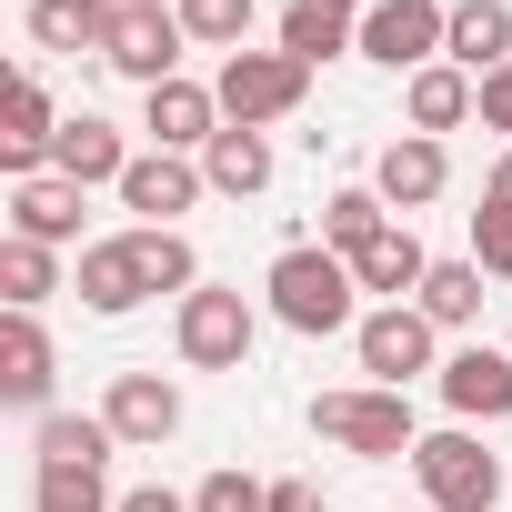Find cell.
Here are the masks:
<instances>
[{
	"instance_id": "obj_19",
	"label": "cell",
	"mask_w": 512,
	"mask_h": 512,
	"mask_svg": "<svg viewBox=\"0 0 512 512\" xmlns=\"http://www.w3.org/2000/svg\"><path fill=\"white\" fill-rule=\"evenodd\" d=\"M442 61H462L472 81H492V71L512 61V0H452V41H442Z\"/></svg>"
},
{
	"instance_id": "obj_16",
	"label": "cell",
	"mask_w": 512,
	"mask_h": 512,
	"mask_svg": "<svg viewBox=\"0 0 512 512\" xmlns=\"http://www.w3.org/2000/svg\"><path fill=\"white\" fill-rule=\"evenodd\" d=\"M81 302H91L101 322H121V312H141V302H151L131 231H111V241H81Z\"/></svg>"
},
{
	"instance_id": "obj_28",
	"label": "cell",
	"mask_w": 512,
	"mask_h": 512,
	"mask_svg": "<svg viewBox=\"0 0 512 512\" xmlns=\"http://www.w3.org/2000/svg\"><path fill=\"white\" fill-rule=\"evenodd\" d=\"M382 231H392V201H382L372 181H352V191H332V201H322V241L342 251V262H352L362 241H382Z\"/></svg>"
},
{
	"instance_id": "obj_8",
	"label": "cell",
	"mask_w": 512,
	"mask_h": 512,
	"mask_svg": "<svg viewBox=\"0 0 512 512\" xmlns=\"http://www.w3.org/2000/svg\"><path fill=\"white\" fill-rule=\"evenodd\" d=\"M352 352H362V372H372L382 392H402L412 372H442V362H432V322H422V302H382V312H362Z\"/></svg>"
},
{
	"instance_id": "obj_35",
	"label": "cell",
	"mask_w": 512,
	"mask_h": 512,
	"mask_svg": "<svg viewBox=\"0 0 512 512\" xmlns=\"http://www.w3.org/2000/svg\"><path fill=\"white\" fill-rule=\"evenodd\" d=\"M272 512H332V502H322V482L292 472V482H272Z\"/></svg>"
},
{
	"instance_id": "obj_23",
	"label": "cell",
	"mask_w": 512,
	"mask_h": 512,
	"mask_svg": "<svg viewBox=\"0 0 512 512\" xmlns=\"http://www.w3.org/2000/svg\"><path fill=\"white\" fill-rule=\"evenodd\" d=\"M282 51L322 71L332 51H362V21H352V11H332V0H292V11H282Z\"/></svg>"
},
{
	"instance_id": "obj_7",
	"label": "cell",
	"mask_w": 512,
	"mask_h": 512,
	"mask_svg": "<svg viewBox=\"0 0 512 512\" xmlns=\"http://www.w3.org/2000/svg\"><path fill=\"white\" fill-rule=\"evenodd\" d=\"M251 332H262L251 302H241V292H211V282H201V292L181 302V322H171V342H181L191 372H241V362H251Z\"/></svg>"
},
{
	"instance_id": "obj_9",
	"label": "cell",
	"mask_w": 512,
	"mask_h": 512,
	"mask_svg": "<svg viewBox=\"0 0 512 512\" xmlns=\"http://www.w3.org/2000/svg\"><path fill=\"white\" fill-rule=\"evenodd\" d=\"M141 131H151V151L201 161L231 121H221V91H211V81H161V91H141Z\"/></svg>"
},
{
	"instance_id": "obj_29",
	"label": "cell",
	"mask_w": 512,
	"mask_h": 512,
	"mask_svg": "<svg viewBox=\"0 0 512 512\" xmlns=\"http://www.w3.org/2000/svg\"><path fill=\"white\" fill-rule=\"evenodd\" d=\"M131 251H141V282H151V292H181V302L201 292V251H191L181 231H151V221H131Z\"/></svg>"
},
{
	"instance_id": "obj_21",
	"label": "cell",
	"mask_w": 512,
	"mask_h": 512,
	"mask_svg": "<svg viewBox=\"0 0 512 512\" xmlns=\"http://www.w3.org/2000/svg\"><path fill=\"white\" fill-rule=\"evenodd\" d=\"M11 231L21 241H81V181H61V171H41V181H11Z\"/></svg>"
},
{
	"instance_id": "obj_12",
	"label": "cell",
	"mask_w": 512,
	"mask_h": 512,
	"mask_svg": "<svg viewBox=\"0 0 512 512\" xmlns=\"http://www.w3.org/2000/svg\"><path fill=\"white\" fill-rule=\"evenodd\" d=\"M51 141H61V111H51V91L21 71L11 101H0V171H11V181H41V171H51Z\"/></svg>"
},
{
	"instance_id": "obj_2",
	"label": "cell",
	"mask_w": 512,
	"mask_h": 512,
	"mask_svg": "<svg viewBox=\"0 0 512 512\" xmlns=\"http://www.w3.org/2000/svg\"><path fill=\"white\" fill-rule=\"evenodd\" d=\"M412 482H422V512H502V462L482 452L472 422L422 432L412 442Z\"/></svg>"
},
{
	"instance_id": "obj_30",
	"label": "cell",
	"mask_w": 512,
	"mask_h": 512,
	"mask_svg": "<svg viewBox=\"0 0 512 512\" xmlns=\"http://www.w3.org/2000/svg\"><path fill=\"white\" fill-rule=\"evenodd\" d=\"M171 11H181V31H191L201 51H221V61L251 41V0H171Z\"/></svg>"
},
{
	"instance_id": "obj_33",
	"label": "cell",
	"mask_w": 512,
	"mask_h": 512,
	"mask_svg": "<svg viewBox=\"0 0 512 512\" xmlns=\"http://www.w3.org/2000/svg\"><path fill=\"white\" fill-rule=\"evenodd\" d=\"M472 262H482L492 282H512V211H492V201L472 211Z\"/></svg>"
},
{
	"instance_id": "obj_1",
	"label": "cell",
	"mask_w": 512,
	"mask_h": 512,
	"mask_svg": "<svg viewBox=\"0 0 512 512\" xmlns=\"http://www.w3.org/2000/svg\"><path fill=\"white\" fill-rule=\"evenodd\" d=\"M262 292H272V322L302 332V342H322V332H362V282H352V262H342L332 241H292L282 262L262 272Z\"/></svg>"
},
{
	"instance_id": "obj_5",
	"label": "cell",
	"mask_w": 512,
	"mask_h": 512,
	"mask_svg": "<svg viewBox=\"0 0 512 512\" xmlns=\"http://www.w3.org/2000/svg\"><path fill=\"white\" fill-rule=\"evenodd\" d=\"M442 41H452V0H372V11H362V61H382L402 81L432 71Z\"/></svg>"
},
{
	"instance_id": "obj_20",
	"label": "cell",
	"mask_w": 512,
	"mask_h": 512,
	"mask_svg": "<svg viewBox=\"0 0 512 512\" xmlns=\"http://www.w3.org/2000/svg\"><path fill=\"white\" fill-rule=\"evenodd\" d=\"M51 171H61V181H81V191H91V181H111V191H121L131 151H121V131H111L101 111H81V121H61V141H51Z\"/></svg>"
},
{
	"instance_id": "obj_10",
	"label": "cell",
	"mask_w": 512,
	"mask_h": 512,
	"mask_svg": "<svg viewBox=\"0 0 512 512\" xmlns=\"http://www.w3.org/2000/svg\"><path fill=\"white\" fill-rule=\"evenodd\" d=\"M101 422L121 432V452H161V442L181 432V392H171L161 372H111V392H101Z\"/></svg>"
},
{
	"instance_id": "obj_24",
	"label": "cell",
	"mask_w": 512,
	"mask_h": 512,
	"mask_svg": "<svg viewBox=\"0 0 512 512\" xmlns=\"http://www.w3.org/2000/svg\"><path fill=\"white\" fill-rule=\"evenodd\" d=\"M121 0H31V41L41 51H101Z\"/></svg>"
},
{
	"instance_id": "obj_31",
	"label": "cell",
	"mask_w": 512,
	"mask_h": 512,
	"mask_svg": "<svg viewBox=\"0 0 512 512\" xmlns=\"http://www.w3.org/2000/svg\"><path fill=\"white\" fill-rule=\"evenodd\" d=\"M31 512H121L111 492H101V472H31Z\"/></svg>"
},
{
	"instance_id": "obj_14",
	"label": "cell",
	"mask_w": 512,
	"mask_h": 512,
	"mask_svg": "<svg viewBox=\"0 0 512 512\" xmlns=\"http://www.w3.org/2000/svg\"><path fill=\"white\" fill-rule=\"evenodd\" d=\"M472 111H482V81H472L462 61H432V71H412V81H402V121H412L422 141H442V131H462Z\"/></svg>"
},
{
	"instance_id": "obj_37",
	"label": "cell",
	"mask_w": 512,
	"mask_h": 512,
	"mask_svg": "<svg viewBox=\"0 0 512 512\" xmlns=\"http://www.w3.org/2000/svg\"><path fill=\"white\" fill-rule=\"evenodd\" d=\"M482 201H492V211H512V151H502V161L482 171Z\"/></svg>"
},
{
	"instance_id": "obj_25",
	"label": "cell",
	"mask_w": 512,
	"mask_h": 512,
	"mask_svg": "<svg viewBox=\"0 0 512 512\" xmlns=\"http://www.w3.org/2000/svg\"><path fill=\"white\" fill-rule=\"evenodd\" d=\"M201 181H211V191H231V201L272 191V141H262V131H221V141L201 151Z\"/></svg>"
},
{
	"instance_id": "obj_18",
	"label": "cell",
	"mask_w": 512,
	"mask_h": 512,
	"mask_svg": "<svg viewBox=\"0 0 512 512\" xmlns=\"http://www.w3.org/2000/svg\"><path fill=\"white\" fill-rule=\"evenodd\" d=\"M51 332H41V312H11V322H0V392H11L21 412H41L51 402Z\"/></svg>"
},
{
	"instance_id": "obj_11",
	"label": "cell",
	"mask_w": 512,
	"mask_h": 512,
	"mask_svg": "<svg viewBox=\"0 0 512 512\" xmlns=\"http://www.w3.org/2000/svg\"><path fill=\"white\" fill-rule=\"evenodd\" d=\"M201 191H211V181H201V161H181V151H131V171H121V211H141L151 231H171Z\"/></svg>"
},
{
	"instance_id": "obj_17",
	"label": "cell",
	"mask_w": 512,
	"mask_h": 512,
	"mask_svg": "<svg viewBox=\"0 0 512 512\" xmlns=\"http://www.w3.org/2000/svg\"><path fill=\"white\" fill-rule=\"evenodd\" d=\"M352 282H362V292H382V302H412V292L432 282V251L412 241V221H392L382 241H362V251H352Z\"/></svg>"
},
{
	"instance_id": "obj_38",
	"label": "cell",
	"mask_w": 512,
	"mask_h": 512,
	"mask_svg": "<svg viewBox=\"0 0 512 512\" xmlns=\"http://www.w3.org/2000/svg\"><path fill=\"white\" fill-rule=\"evenodd\" d=\"M332 11H352V21H362V11H372V0H332Z\"/></svg>"
},
{
	"instance_id": "obj_34",
	"label": "cell",
	"mask_w": 512,
	"mask_h": 512,
	"mask_svg": "<svg viewBox=\"0 0 512 512\" xmlns=\"http://www.w3.org/2000/svg\"><path fill=\"white\" fill-rule=\"evenodd\" d=\"M472 121H482V131H502V141H512V61H502V71H492V81H482V111H472Z\"/></svg>"
},
{
	"instance_id": "obj_32",
	"label": "cell",
	"mask_w": 512,
	"mask_h": 512,
	"mask_svg": "<svg viewBox=\"0 0 512 512\" xmlns=\"http://www.w3.org/2000/svg\"><path fill=\"white\" fill-rule=\"evenodd\" d=\"M191 512H272V482H251V472H211L191 492Z\"/></svg>"
},
{
	"instance_id": "obj_13",
	"label": "cell",
	"mask_w": 512,
	"mask_h": 512,
	"mask_svg": "<svg viewBox=\"0 0 512 512\" xmlns=\"http://www.w3.org/2000/svg\"><path fill=\"white\" fill-rule=\"evenodd\" d=\"M442 402H452L462 422H512V352L462 342V352L442 362Z\"/></svg>"
},
{
	"instance_id": "obj_27",
	"label": "cell",
	"mask_w": 512,
	"mask_h": 512,
	"mask_svg": "<svg viewBox=\"0 0 512 512\" xmlns=\"http://www.w3.org/2000/svg\"><path fill=\"white\" fill-rule=\"evenodd\" d=\"M61 292V262H51V241H0V302H11V312H41Z\"/></svg>"
},
{
	"instance_id": "obj_22",
	"label": "cell",
	"mask_w": 512,
	"mask_h": 512,
	"mask_svg": "<svg viewBox=\"0 0 512 512\" xmlns=\"http://www.w3.org/2000/svg\"><path fill=\"white\" fill-rule=\"evenodd\" d=\"M111 452H121V432L101 412H41V462L51 472H101Z\"/></svg>"
},
{
	"instance_id": "obj_3",
	"label": "cell",
	"mask_w": 512,
	"mask_h": 512,
	"mask_svg": "<svg viewBox=\"0 0 512 512\" xmlns=\"http://www.w3.org/2000/svg\"><path fill=\"white\" fill-rule=\"evenodd\" d=\"M211 91H221V121H231V131H272V121H292V111L312 101V61H292L282 41H272V51H231V61L211 71Z\"/></svg>"
},
{
	"instance_id": "obj_6",
	"label": "cell",
	"mask_w": 512,
	"mask_h": 512,
	"mask_svg": "<svg viewBox=\"0 0 512 512\" xmlns=\"http://www.w3.org/2000/svg\"><path fill=\"white\" fill-rule=\"evenodd\" d=\"M181 11H161V0H121L111 11V41H101V61L121 71V81H141V91H161V81H181Z\"/></svg>"
},
{
	"instance_id": "obj_15",
	"label": "cell",
	"mask_w": 512,
	"mask_h": 512,
	"mask_svg": "<svg viewBox=\"0 0 512 512\" xmlns=\"http://www.w3.org/2000/svg\"><path fill=\"white\" fill-rule=\"evenodd\" d=\"M442 181H452V151H442V141H422V131L382 141V161H372V191H382L392 211H422V201H442Z\"/></svg>"
},
{
	"instance_id": "obj_4",
	"label": "cell",
	"mask_w": 512,
	"mask_h": 512,
	"mask_svg": "<svg viewBox=\"0 0 512 512\" xmlns=\"http://www.w3.org/2000/svg\"><path fill=\"white\" fill-rule=\"evenodd\" d=\"M312 432H322V442H342V452H362V462H412V442H422L412 402H402V392H382V382L322 392V402H312Z\"/></svg>"
},
{
	"instance_id": "obj_36",
	"label": "cell",
	"mask_w": 512,
	"mask_h": 512,
	"mask_svg": "<svg viewBox=\"0 0 512 512\" xmlns=\"http://www.w3.org/2000/svg\"><path fill=\"white\" fill-rule=\"evenodd\" d=\"M121 512H191L181 492H161V482H141V492H121Z\"/></svg>"
},
{
	"instance_id": "obj_26",
	"label": "cell",
	"mask_w": 512,
	"mask_h": 512,
	"mask_svg": "<svg viewBox=\"0 0 512 512\" xmlns=\"http://www.w3.org/2000/svg\"><path fill=\"white\" fill-rule=\"evenodd\" d=\"M482 282H492L482 262H432V282H422L412 302H422L432 332H462V322H482Z\"/></svg>"
}]
</instances>
